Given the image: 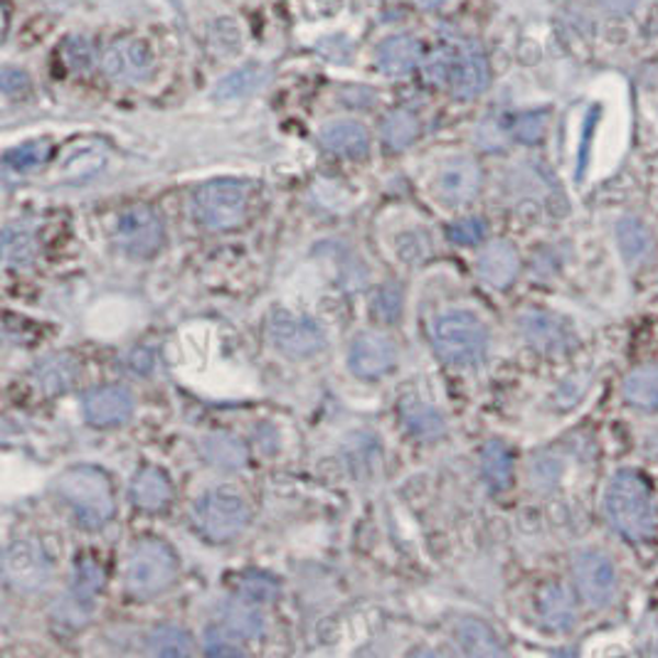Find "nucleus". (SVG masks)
I'll return each mask as SVG.
<instances>
[{"label": "nucleus", "instance_id": "1a4fd4ad", "mask_svg": "<svg viewBox=\"0 0 658 658\" xmlns=\"http://www.w3.org/2000/svg\"><path fill=\"white\" fill-rule=\"evenodd\" d=\"M166 239L163 219L148 205H134L116 219V242L132 257H151Z\"/></svg>", "mask_w": 658, "mask_h": 658}, {"label": "nucleus", "instance_id": "f704fd0d", "mask_svg": "<svg viewBox=\"0 0 658 658\" xmlns=\"http://www.w3.org/2000/svg\"><path fill=\"white\" fill-rule=\"evenodd\" d=\"M454 63H456V43L442 45L439 49H434L430 57L422 59L427 82L434 87H449V82H452Z\"/></svg>", "mask_w": 658, "mask_h": 658}, {"label": "nucleus", "instance_id": "bb28decb", "mask_svg": "<svg viewBox=\"0 0 658 658\" xmlns=\"http://www.w3.org/2000/svg\"><path fill=\"white\" fill-rule=\"evenodd\" d=\"M624 400L639 412H658V365H642L624 377Z\"/></svg>", "mask_w": 658, "mask_h": 658}, {"label": "nucleus", "instance_id": "f8f14e48", "mask_svg": "<svg viewBox=\"0 0 658 658\" xmlns=\"http://www.w3.org/2000/svg\"><path fill=\"white\" fill-rule=\"evenodd\" d=\"M488 82H491V69H488V59L484 55L481 45L472 37L456 39V63L452 72V82H449V92L456 99H474L486 92Z\"/></svg>", "mask_w": 658, "mask_h": 658}, {"label": "nucleus", "instance_id": "a18cd8bd", "mask_svg": "<svg viewBox=\"0 0 658 658\" xmlns=\"http://www.w3.org/2000/svg\"><path fill=\"white\" fill-rule=\"evenodd\" d=\"M0 84H3L5 97H15L20 92H25V89L30 87V79L25 72H20V69L5 67L3 75H0Z\"/></svg>", "mask_w": 658, "mask_h": 658}, {"label": "nucleus", "instance_id": "9d476101", "mask_svg": "<svg viewBox=\"0 0 658 658\" xmlns=\"http://www.w3.org/2000/svg\"><path fill=\"white\" fill-rule=\"evenodd\" d=\"M269 338H272V343L279 351L292 358L314 355L326 345V331L316 318L288 311H276L272 316V321H269Z\"/></svg>", "mask_w": 658, "mask_h": 658}, {"label": "nucleus", "instance_id": "ea45409f", "mask_svg": "<svg viewBox=\"0 0 658 658\" xmlns=\"http://www.w3.org/2000/svg\"><path fill=\"white\" fill-rule=\"evenodd\" d=\"M563 478V462L557 456L551 454H541L533 458L531 464V481L535 488H541V491H547V488H553L557 481Z\"/></svg>", "mask_w": 658, "mask_h": 658}, {"label": "nucleus", "instance_id": "9b49d317", "mask_svg": "<svg viewBox=\"0 0 658 658\" xmlns=\"http://www.w3.org/2000/svg\"><path fill=\"white\" fill-rule=\"evenodd\" d=\"M523 341L537 353H567L577 345V333L567 318L551 311H525L518 318Z\"/></svg>", "mask_w": 658, "mask_h": 658}, {"label": "nucleus", "instance_id": "de8ad7c7", "mask_svg": "<svg viewBox=\"0 0 658 658\" xmlns=\"http://www.w3.org/2000/svg\"><path fill=\"white\" fill-rule=\"evenodd\" d=\"M417 5H420L422 10H436V8H442L446 0H415Z\"/></svg>", "mask_w": 658, "mask_h": 658}, {"label": "nucleus", "instance_id": "f3484780", "mask_svg": "<svg viewBox=\"0 0 658 658\" xmlns=\"http://www.w3.org/2000/svg\"><path fill=\"white\" fill-rule=\"evenodd\" d=\"M535 614L547 632L565 634L577 624V604L563 582H547L537 590Z\"/></svg>", "mask_w": 658, "mask_h": 658}, {"label": "nucleus", "instance_id": "a878e982", "mask_svg": "<svg viewBox=\"0 0 658 658\" xmlns=\"http://www.w3.org/2000/svg\"><path fill=\"white\" fill-rule=\"evenodd\" d=\"M513 452L511 446L501 439H491V442H486L484 452H481V476L486 486L491 488L494 494H501L506 488H511L513 484Z\"/></svg>", "mask_w": 658, "mask_h": 658}, {"label": "nucleus", "instance_id": "49530a36", "mask_svg": "<svg viewBox=\"0 0 658 658\" xmlns=\"http://www.w3.org/2000/svg\"><path fill=\"white\" fill-rule=\"evenodd\" d=\"M602 3L614 10V13H629L632 8L639 5V0H602Z\"/></svg>", "mask_w": 658, "mask_h": 658}, {"label": "nucleus", "instance_id": "58836bf2", "mask_svg": "<svg viewBox=\"0 0 658 658\" xmlns=\"http://www.w3.org/2000/svg\"><path fill=\"white\" fill-rule=\"evenodd\" d=\"M242 639L239 636H235L232 632L227 629V626H211V629H205L203 634V644H205V651L211 656H237V654H245L242 644H239Z\"/></svg>", "mask_w": 658, "mask_h": 658}, {"label": "nucleus", "instance_id": "39448f33", "mask_svg": "<svg viewBox=\"0 0 658 658\" xmlns=\"http://www.w3.org/2000/svg\"><path fill=\"white\" fill-rule=\"evenodd\" d=\"M193 525L207 543H227L242 535L249 525V508L242 496L227 488H213L193 506Z\"/></svg>", "mask_w": 658, "mask_h": 658}, {"label": "nucleus", "instance_id": "4be33fe9", "mask_svg": "<svg viewBox=\"0 0 658 658\" xmlns=\"http://www.w3.org/2000/svg\"><path fill=\"white\" fill-rule=\"evenodd\" d=\"M318 141L328 154L343 158H363L371 148V134L358 122H333L326 124L318 134Z\"/></svg>", "mask_w": 658, "mask_h": 658}, {"label": "nucleus", "instance_id": "cd10ccee", "mask_svg": "<svg viewBox=\"0 0 658 658\" xmlns=\"http://www.w3.org/2000/svg\"><path fill=\"white\" fill-rule=\"evenodd\" d=\"M201 454L207 464L225 468V472H237L247 464V446L237 436L225 432L207 434L201 442Z\"/></svg>", "mask_w": 658, "mask_h": 658}, {"label": "nucleus", "instance_id": "5701e85b", "mask_svg": "<svg viewBox=\"0 0 658 658\" xmlns=\"http://www.w3.org/2000/svg\"><path fill=\"white\" fill-rule=\"evenodd\" d=\"M422 63V43L415 35H393L377 47V67L390 77L410 75Z\"/></svg>", "mask_w": 658, "mask_h": 658}, {"label": "nucleus", "instance_id": "7c9ffc66", "mask_svg": "<svg viewBox=\"0 0 658 658\" xmlns=\"http://www.w3.org/2000/svg\"><path fill=\"white\" fill-rule=\"evenodd\" d=\"M383 144L390 151H405L407 146H412L420 136V118L412 114L410 109H395L385 116L383 128H381Z\"/></svg>", "mask_w": 658, "mask_h": 658}, {"label": "nucleus", "instance_id": "0eeeda50", "mask_svg": "<svg viewBox=\"0 0 658 658\" xmlns=\"http://www.w3.org/2000/svg\"><path fill=\"white\" fill-rule=\"evenodd\" d=\"M575 587L590 610H604L610 606L620 590V572L614 560L602 551L587 547L572 557Z\"/></svg>", "mask_w": 658, "mask_h": 658}, {"label": "nucleus", "instance_id": "aec40b11", "mask_svg": "<svg viewBox=\"0 0 658 658\" xmlns=\"http://www.w3.org/2000/svg\"><path fill=\"white\" fill-rule=\"evenodd\" d=\"M128 496H132V503L141 508V511L158 513L171 503L173 484L163 468L144 466L141 472L134 476L132 486H128Z\"/></svg>", "mask_w": 658, "mask_h": 658}, {"label": "nucleus", "instance_id": "412c9836", "mask_svg": "<svg viewBox=\"0 0 658 658\" xmlns=\"http://www.w3.org/2000/svg\"><path fill=\"white\" fill-rule=\"evenodd\" d=\"M219 624L227 626L242 642L262 639L266 632L262 610H259L257 602L247 600V597H237V600H229L219 606Z\"/></svg>", "mask_w": 658, "mask_h": 658}, {"label": "nucleus", "instance_id": "4c0bfd02", "mask_svg": "<svg viewBox=\"0 0 658 658\" xmlns=\"http://www.w3.org/2000/svg\"><path fill=\"white\" fill-rule=\"evenodd\" d=\"M547 114L545 112H525L518 114L511 122V134L521 144H537L545 136Z\"/></svg>", "mask_w": 658, "mask_h": 658}, {"label": "nucleus", "instance_id": "c03bdc74", "mask_svg": "<svg viewBox=\"0 0 658 658\" xmlns=\"http://www.w3.org/2000/svg\"><path fill=\"white\" fill-rule=\"evenodd\" d=\"M65 57H67L69 67H75V69H89V67H92V59H94L92 47H89V43L82 37L69 39V43L65 45Z\"/></svg>", "mask_w": 658, "mask_h": 658}, {"label": "nucleus", "instance_id": "ddd939ff", "mask_svg": "<svg viewBox=\"0 0 658 658\" xmlns=\"http://www.w3.org/2000/svg\"><path fill=\"white\" fill-rule=\"evenodd\" d=\"M481 166L468 156H456L452 161H446L439 168L436 175V191L444 203L462 207L474 201L481 193Z\"/></svg>", "mask_w": 658, "mask_h": 658}, {"label": "nucleus", "instance_id": "c85d7f7f", "mask_svg": "<svg viewBox=\"0 0 658 658\" xmlns=\"http://www.w3.org/2000/svg\"><path fill=\"white\" fill-rule=\"evenodd\" d=\"M400 415L407 430L417 439H436L439 434H444V417L432 405L422 402L420 397H405Z\"/></svg>", "mask_w": 658, "mask_h": 658}, {"label": "nucleus", "instance_id": "6ab92c4d", "mask_svg": "<svg viewBox=\"0 0 658 658\" xmlns=\"http://www.w3.org/2000/svg\"><path fill=\"white\" fill-rule=\"evenodd\" d=\"M614 239L622 259L629 266L646 264L656 249V237L651 232V227L646 225L642 217H634V215H624L616 219Z\"/></svg>", "mask_w": 658, "mask_h": 658}, {"label": "nucleus", "instance_id": "f257e3e1", "mask_svg": "<svg viewBox=\"0 0 658 658\" xmlns=\"http://www.w3.org/2000/svg\"><path fill=\"white\" fill-rule=\"evenodd\" d=\"M604 515L624 541L634 545L654 541L658 513L649 481L632 468L616 472L604 491Z\"/></svg>", "mask_w": 658, "mask_h": 658}, {"label": "nucleus", "instance_id": "2eb2a0df", "mask_svg": "<svg viewBox=\"0 0 658 658\" xmlns=\"http://www.w3.org/2000/svg\"><path fill=\"white\" fill-rule=\"evenodd\" d=\"M104 75L116 84L146 82L154 69V59L148 47L138 39H122L106 49L102 57Z\"/></svg>", "mask_w": 658, "mask_h": 658}, {"label": "nucleus", "instance_id": "a211bd4d", "mask_svg": "<svg viewBox=\"0 0 658 658\" xmlns=\"http://www.w3.org/2000/svg\"><path fill=\"white\" fill-rule=\"evenodd\" d=\"M518 272H521V257L508 242L488 245L476 259L478 279L491 288H508L515 282Z\"/></svg>", "mask_w": 658, "mask_h": 658}, {"label": "nucleus", "instance_id": "423d86ee", "mask_svg": "<svg viewBox=\"0 0 658 658\" xmlns=\"http://www.w3.org/2000/svg\"><path fill=\"white\" fill-rule=\"evenodd\" d=\"M249 205V188L235 178H217V181H207L195 191L193 197V213L197 223L203 227L213 229V232H223V229H232L242 225Z\"/></svg>", "mask_w": 658, "mask_h": 658}, {"label": "nucleus", "instance_id": "f03ea898", "mask_svg": "<svg viewBox=\"0 0 658 658\" xmlns=\"http://www.w3.org/2000/svg\"><path fill=\"white\" fill-rule=\"evenodd\" d=\"M55 494L72 521L84 531H99L116 513L114 486L99 466H72L57 476Z\"/></svg>", "mask_w": 658, "mask_h": 658}, {"label": "nucleus", "instance_id": "a19ab883", "mask_svg": "<svg viewBox=\"0 0 658 658\" xmlns=\"http://www.w3.org/2000/svg\"><path fill=\"white\" fill-rule=\"evenodd\" d=\"M449 242L462 245V247H474L478 242H484L486 237V223L481 217H466L458 219V223H452L446 229Z\"/></svg>", "mask_w": 658, "mask_h": 658}, {"label": "nucleus", "instance_id": "6e6552de", "mask_svg": "<svg viewBox=\"0 0 658 658\" xmlns=\"http://www.w3.org/2000/svg\"><path fill=\"white\" fill-rule=\"evenodd\" d=\"M3 575L15 592L35 594L43 592L53 580V563H49L45 547L33 537H18L5 551Z\"/></svg>", "mask_w": 658, "mask_h": 658}, {"label": "nucleus", "instance_id": "79ce46f5", "mask_svg": "<svg viewBox=\"0 0 658 658\" xmlns=\"http://www.w3.org/2000/svg\"><path fill=\"white\" fill-rule=\"evenodd\" d=\"M373 314L377 318H383V321L393 324L400 318L402 314V292L397 288L395 284H387L383 286L381 292H377V296L373 298Z\"/></svg>", "mask_w": 658, "mask_h": 658}, {"label": "nucleus", "instance_id": "4468645a", "mask_svg": "<svg viewBox=\"0 0 658 658\" xmlns=\"http://www.w3.org/2000/svg\"><path fill=\"white\" fill-rule=\"evenodd\" d=\"M397 361V351L390 336L365 331L353 341L351 353H348V365L355 377L363 381H375V377L393 371Z\"/></svg>", "mask_w": 658, "mask_h": 658}, {"label": "nucleus", "instance_id": "7ed1b4c3", "mask_svg": "<svg viewBox=\"0 0 658 658\" xmlns=\"http://www.w3.org/2000/svg\"><path fill=\"white\" fill-rule=\"evenodd\" d=\"M432 348L449 365H478L488 351V328L474 311L452 308L432 321Z\"/></svg>", "mask_w": 658, "mask_h": 658}, {"label": "nucleus", "instance_id": "393cba45", "mask_svg": "<svg viewBox=\"0 0 658 658\" xmlns=\"http://www.w3.org/2000/svg\"><path fill=\"white\" fill-rule=\"evenodd\" d=\"M456 642L468 656H503L506 646L491 624L466 616L456 624Z\"/></svg>", "mask_w": 658, "mask_h": 658}, {"label": "nucleus", "instance_id": "e433bc0d", "mask_svg": "<svg viewBox=\"0 0 658 658\" xmlns=\"http://www.w3.org/2000/svg\"><path fill=\"white\" fill-rule=\"evenodd\" d=\"M239 592H242V597H247V600H252L257 604L272 602L279 597V582L272 575L249 570L239 577Z\"/></svg>", "mask_w": 658, "mask_h": 658}, {"label": "nucleus", "instance_id": "c9c22d12", "mask_svg": "<svg viewBox=\"0 0 658 658\" xmlns=\"http://www.w3.org/2000/svg\"><path fill=\"white\" fill-rule=\"evenodd\" d=\"M47 156H49L47 141H27L23 146L10 148V151L5 154V168L8 171L23 173V171H30V168L45 163Z\"/></svg>", "mask_w": 658, "mask_h": 658}, {"label": "nucleus", "instance_id": "b1692460", "mask_svg": "<svg viewBox=\"0 0 658 658\" xmlns=\"http://www.w3.org/2000/svg\"><path fill=\"white\" fill-rule=\"evenodd\" d=\"M35 385L47 395L67 393L77 383L79 363L67 353H49L33 367Z\"/></svg>", "mask_w": 658, "mask_h": 658}, {"label": "nucleus", "instance_id": "2f4dec72", "mask_svg": "<svg viewBox=\"0 0 658 658\" xmlns=\"http://www.w3.org/2000/svg\"><path fill=\"white\" fill-rule=\"evenodd\" d=\"M102 587H104V570L92 560V557H82V560L75 565V582H72V590H69V600L77 602L82 610L92 612L94 597L102 592Z\"/></svg>", "mask_w": 658, "mask_h": 658}, {"label": "nucleus", "instance_id": "72a5a7b5", "mask_svg": "<svg viewBox=\"0 0 658 658\" xmlns=\"http://www.w3.org/2000/svg\"><path fill=\"white\" fill-rule=\"evenodd\" d=\"M3 257L10 269L27 266L35 257V237L23 225H8L3 232Z\"/></svg>", "mask_w": 658, "mask_h": 658}, {"label": "nucleus", "instance_id": "37998d69", "mask_svg": "<svg viewBox=\"0 0 658 658\" xmlns=\"http://www.w3.org/2000/svg\"><path fill=\"white\" fill-rule=\"evenodd\" d=\"M590 383L592 375L587 373H575L572 377H567L555 395L557 402H560V407H575L587 395V390H590Z\"/></svg>", "mask_w": 658, "mask_h": 658}, {"label": "nucleus", "instance_id": "473e14b6", "mask_svg": "<svg viewBox=\"0 0 658 658\" xmlns=\"http://www.w3.org/2000/svg\"><path fill=\"white\" fill-rule=\"evenodd\" d=\"M148 651L154 656H173V658H183V656H193L195 654V644L193 636L188 634L183 626H156V629L148 634Z\"/></svg>", "mask_w": 658, "mask_h": 658}, {"label": "nucleus", "instance_id": "20e7f679", "mask_svg": "<svg viewBox=\"0 0 658 658\" xmlns=\"http://www.w3.org/2000/svg\"><path fill=\"white\" fill-rule=\"evenodd\" d=\"M126 590L138 600L171 590L178 577V557L163 541H141L126 560Z\"/></svg>", "mask_w": 658, "mask_h": 658}, {"label": "nucleus", "instance_id": "dca6fc26", "mask_svg": "<svg viewBox=\"0 0 658 658\" xmlns=\"http://www.w3.org/2000/svg\"><path fill=\"white\" fill-rule=\"evenodd\" d=\"M134 395L122 385H104L89 390L82 400V410L89 424L94 427H116L132 420Z\"/></svg>", "mask_w": 658, "mask_h": 658}, {"label": "nucleus", "instance_id": "c756f323", "mask_svg": "<svg viewBox=\"0 0 658 658\" xmlns=\"http://www.w3.org/2000/svg\"><path fill=\"white\" fill-rule=\"evenodd\" d=\"M269 69L262 65H245L229 72L223 82L215 87V97L223 102H232V99H245L249 94L259 92L266 84Z\"/></svg>", "mask_w": 658, "mask_h": 658}]
</instances>
